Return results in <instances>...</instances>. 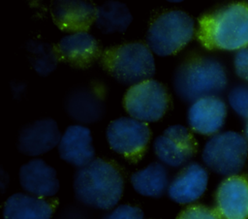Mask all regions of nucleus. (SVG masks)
<instances>
[{
    "label": "nucleus",
    "instance_id": "f257e3e1",
    "mask_svg": "<svg viewBox=\"0 0 248 219\" xmlns=\"http://www.w3.org/2000/svg\"><path fill=\"white\" fill-rule=\"evenodd\" d=\"M73 187L76 198L81 203L108 210L120 201L124 179L120 169L113 162L95 158L76 172Z\"/></svg>",
    "mask_w": 248,
    "mask_h": 219
},
{
    "label": "nucleus",
    "instance_id": "f03ea898",
    "mask_svg": "<svg viewBox=\"0 0 248 219\" xmlns=\"http://www.w3.org/2000/svg\"><path fill=\"white\" fill-rule=\"evenodd\" d=\"M198 38L208 49L240 50L248 47V4L236 2L203 15Z\"/></svg>",
    "mask_w": 248,
    "mask_h": 219
},
{
    "label": "nucleus",
    "instance_id": "7ed1b4c3",
    "mask_svg": "<svg viewBox=\"0 0 248 219\" xmlns=\"http://www.w3.org/2000/svg\"><path fill=\"white\" fill-rule=\"evenodd\" d=\"M228 83L224 66L208 56H195L182 62L173 75L176 95L185 102L217 96Z\"/></svg>",
    "mask_w": 248,
    "mask_h": 219
},
{
    "label": "nucleus",
    "instance_id": "20e7f679",
    "mask_svg": "<svg viewBox=\"0 0 248 219\" xmlns=\"http://www.w3.org/2000/svg\"><path fill=\"white\" fill-rule=\"evenodd\" d=\"M100 62L113 78L130 86L151 79L155 73L153 52L141 42H130L108 47L102 52Z\"/></svg>",
    "mask_w": 248,
    "mask_h": 219
},
{
    "label": "nucleus",
    "instance_id": "39448f33",
    "mask_svg": "<svg viewBox=\"0 0 248 219\" xmlns=\"http://www.w3.org/2000/svg\"><path fill=\"white\" fill-rule=\"evenodd\" d=\"M195 22L191 16L179 10L158 16L146 33V45L159 56L172 55L182 49L193 38Z\"/></svg>",
    "mask_w": 248,
    "mask_h": 219
},
{
    "label": "nucleus",
    "instance_id": "423d86ee",
    "mask_svg": "<svg viewBox=\"0 0 248 219\" xmlns=\"http://www.w3.org/2000/svg\"><path fill=\"white\" fill-rule=\"evenodd\" d=\"M248 157V141L239 133L227 131L212 136L204 144L202 158L204 165L226 177L238 174Z\"/></svg>",
    "mask_w": 248,
    "mask_h": 219
},
{
    "label": "nucleus",
    "instance_id": "0eeeda50",
    "mask_svg": "<svg viewBox=\"0 0 248 219\" xmlns=\"http://www.w3.org/2000/svg\"><path fill=\"white\" fill-rule=\"evenodd\" d=\"M123 104L131 117L145 123L154 122L167 112L170 96L164 84L151 78L130 86Z\"/></svg>",
    "mask_w": 248,
    "mask_h": 219
},
{
    "label": "nucleus",
    "instance_id": "6e6552de",
    "mask_svg": "<svg viewBox=\"0 0 248 219\" xmlns=\"http://www.w3.org/2000/svg\"><path fill=\"white\" fill-rule=\"evenodd\" d=\"M106 137L108 145L128 161L136 163L144 155L151 132L145 122L133 117H119L107 127Z\"/></svg>",
    "mask_w": 248,
    "mask_h": 219
},
{
    "label": "nucleus",
    "instance_id": "1a4fd4ad",
    "mask_svg": "<svg viewBox=\"0 0 248 219\" xmlns=\"http://www.w3.org/2000/svg\"><path fill=\"white\" fill-rule=\"evenodd\" d=\"M154 153L163 165L178 168L197 152L198 143L193 134L183 125H170L153 142Z\"/></svg>",
    "mask_w": 248,
    "mask_h": 219
},
{
    "label": "nucleus",
    "instance_id": "9d476101",
    "mask_svg": "<svg viewBox=\"0 0 248 219\" xmlns=\"http://www.w3.org/2000/svg\"><path fill=\"white\" fill-rule=\"evenodd\" d=\"M61 136L54 119H38L21 129L17 138V148L27 156H39L58 146Z\"/></svg>",
    "mask_w": 248,
    "mask_h": 219
},
{
    "label": "nucleus",
    "instance_id": "9b49d317",
    "mask_svg": "<svg viewBox=\"0 0 248 219\" xmlns=\"http://www.w3.org/2000/svg\"><path fill=\"white\" fill-rule=\"evenodd\" d=\"M215 202L224 219H248V179L240 174L226 177L217 188Z\"/></svg>",
    "mask_w": 248,
    "mask_h": 219
},
{
    "label": "nucleus",
    "instance_id": "f8f14e48",
    "mask_svg": "<svg viewBox=\"0 0 248 219\" xmlns=\"http://www.w3.org/2000/svg\"><path fill=\"white\" fill-rule=\"evenodd\" d=\"M227 106L217 96H209L193 102L188 110V123L193 131L204 136H214L223 127Z\"/></svg>",
    "mask_w": 248,
    "mask_h": 219
},
{
    "label": "nucleus",
    "instance_id": "ddd939ff",
    "mask_svg": "<svg viewBox=\"0 0 248 219\" xmlns=\"http://www.w3.org/2000/svg\"><path fill=\"white\" fill-rule=\"evenodd\" d=\"M57 147L60 158L78 169L95 159L91 131L84 125L74 124L67 127Z\"/></svg>",
    "mask_w": 248,
    "mask_h": 219
},
{
    "label": "nucleus",
    "instance_id": "4468645a",
    "mask_svg": "<svg viewBox=\"0 0 248 219\" xmlns=\"http://www.w3.org/2000/svg\"><path fill=\"white\" fill-rule=\"evenodd\" d=\"M18 179L21 188L36 197L49 198L59 190L55 169L43 159L35 158L23 164L18 172Z\"/></svg>",
    "mask_w": 248,
    "mask_h": 219
},
{
    "label": "nucleus",
    "instance_id": "2eb2a0df",
    "mask_svg": "<svg viewBox=\"0 0 248 219\" xmlns=\"http://www.w3.org/2000/svg\"><path fill=\"white\" fill-rule=\"evenodd\" d=\"M59 59L76 68L89 67L102 53L98 41L88 32L66 35L55 46Z\"/></svg>",
    "mask_w": 248,
    "mask_h": 219
},
{
    "label": "nucleus",
    "instance_id": "dca6fc26",
    "mask_svg": "<svg viewBox=\"0 0 248 219\" xmlns=\"http://www.w3.org/2000/svg\"><path fill=\"white\" fill-rule=\"evenodd\" d=\"M207 183L206 169L198 163H190L171 180L168 188V195L174 203L188 204L203 195Z\"/></svg>",
    "mask_w": 248,
    "mask_h": 219
},
{
    "label": "nucleus",
    "instance_id": "f3484780",
    "mask_svg": "<svg viewBox=\"0 0 248 219\" xmlns=\"http://www.w3.org/2000/svg\"><path fill=\"white\" fill-rule=\"evenodd\" d=\"M96 7L80 0H63L53 3L51 16L57 27L65 32H87L95 22Z\"/></svg>",
    "mask_w": 248,
    "mask_h": 219
},
{
    "label": "nucleus",
    "instance_id": "a211bd4d",
    "mask_svg": "<svg viewBox=\"0 0 248 219\" xmlns=\"http://www.w3.org/2000/svg\"><path fill=\"white\" fill-rule=\"evenodd\" d=\"M56 202L27 193L11 195L3 207L4 219H51Z\"/></svg>",
    "mask_w": 248,
    "mask_h": 219
},
{
    "label": "nucleus",
    "instance_id": "6ab92c4d",
    "mask_svg": "<svg viewBox=\"0 0 248 219\" xmlns=\"http://www.w3.org/2000/svg\"><path fill=\"white\" fill-rule=\"evenodd\" d=\"M67 114L80 125L99 121L105 113V103L92 89L79 87L72 90L65 100Z\"/></svg>",
    "mask_w": 248,
    "mask_h": 219
},
{
    "label": "nucleus",
    "instance_id": "aec40b11",
    "mask_svg": "<svg viewBox=\"0 0 248 219\" xmlns=\"http://www.w3.org/2000/svg\"><path fill=\"white\" fill-rule=\"evenodd\" d=\"M134 190L144 197L160 198L170 185L168 171L162 163L154 162L134 172L131 176Z\"/></svg>",
    "mask_w": 248,
    "mask_h": 219
},
{
    "label": "nucleus",
    "instance_id": "412c9836",
    "mask_svg": "<svg viewBox=\"0 0 248 219\" xmlns=\"http://www.w3.org/2000/svg\"><path fill=\"white\" fill-rule=\"evenodd\" d=\"M132 20V14L124 3L108 1L96 6L95 24L105 34L123 32Z\"/></svg>",
    "mask_w": 248,
    "mask_h": 219
},
{
    "label": "nucleus",
    "instance_id": "4be33fe9",
    "mask_svg": "<svg viewBox=\"0 0 248 219\" xmlns=\"http://www.w3.org/2000/svg\"><path fill=\"white\" fill-rule=\"evenodd\" d=\"M32 67L41 76H47L54 71L59 57L55 46L43 42H30L27 47Z\"/></svg>",
    "mask_w": 248,
    "mask_h": 219
},
{
    "label": "nucleus",
    "instance_id": "5701e85b",
    "mask_svg": "<svg viewBox=\"0 0 248 219\" xmlns=\"http://www.w3.org/2000/svg\"><path fill=\"white\" fill-rule=\"evenodd\" d=\"M229 104L240 116L248 119V86H236L229 93Z\"/></svg>",
    "mask_w": 248,
    "mask_h": 219
},
{
    "label": "nucleus",
    "instance_id": "b1692460",
    "mask_svg": "<svg viewBox=\"0 0 248 219\" xmlns=\"http://www.w3.org/2000/svg\"><path fill=\"white\" fill-rule=\"evenodd\" d=\"M176 219H224L215 208L202 204H192L183 209Z\"/></svg>",
    "mask_w": 248,
    "mask_h": 219
},
{
    "label": "nucleus",
    "instance_id": "393cba45",
    "mask_svg": "<svg viewBox=\"0 0 248 219\" xmlns=\"http://www.w3.org/2000/svg\"><path fill=\"white\" fill-rule=\"evenodd\" d=\"M104 219H143V212L138 206L120 204L107 214Z\"/></svg>",
    "mask_w": 248,
    "mask_h": 219
},
{
    "label": "nucleus",
    "instance_id": "a878e982",
    "mask_svg": "<svg viewBox=\"0 0 248 219\" xmlns=\"http://www.w3.org/2000/svg\"><path fill=\"white\" fill-rule=\"evenodd\" d=\"M233 65L236 75L240 78L248 81V47L236 52Z\"/></svg>",
    "mask_w": 248,
    "mask_h": 219
},
{
    "label": "nucleus",
    "instance_id": "bb28decb",
    "mask_svg": "<svg viewBox=\"0 0 248 219\" xmlns=\"http://www.w3.org/2000/svg\"><path fill=\"white\" fill-rule=\"evenodd\" d=\"M246 138L248 140V121H247V124H246Z\"/></svg>",
    "mask_w": 248,
    "mask_h": 219
}]
</instances>
